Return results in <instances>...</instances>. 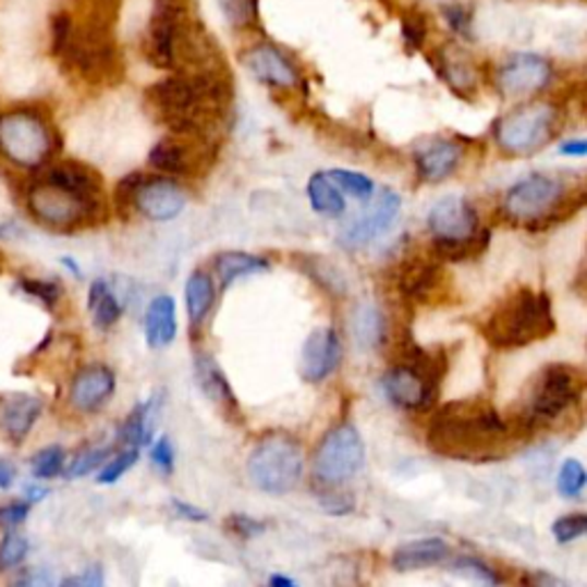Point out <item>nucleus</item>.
<instances>
[{"label":"nucleus","mask_w":587,"mask_h":587,"mask_svg":"<svg viewBox=\"0 0 587 587\" xmlns=\"http://www.w3.org/2000/svg\"><path fill=\"white\" fill-rule=\"evenodd\" d=\"M427 441L437 454L456 462L496 460L510 443V427L485 400L450 402L431 418Z\"/></svg>","instance_id":"f257e3e1"},{"label":"nucleus","mask_w":587,"mask_h":587,"mask_svg":"<svg viewBox=\"0 0 587 587\" xmlns=\"http://www.w3.org/2000/svg\"><path fill=\"white\" fill-rule=\"evenodd\" d=\"M553 333L555 315L551 296L526 285L510 292L482 323L485 340L500 352L524 350Z\"/></svg>","instance_id":"f03ea898"},{"label":"nucleus","mask_w":587,"mask_h":587,"mask_svg":"<svg viewBox=\"0 0 587 587\" xmlns=\"http://www.w3.org/2000/svg\"><path fill=\"white\" fill-rule=\"evenodd\" d=\"M427 230L433 250L445 262H468L487 250L489 232H482L480 216L464 195H445L427 213Z\"/></svg>","instance_id":"7ed1b4c3"},{"label":"nucleus","mask_w":587,"mask_h":587,"mask_svg":"<svg viewBox=\"0 0 587 587\" xmlns=\"http://www.w3.org/2000/svg\"><path fill=\"white\" fill-rule=\"evenodd\" d=\"M583 395V377L574 365L549 363L530 379L518 416L528 427H547L572 411Z\"/></svg>","instance_id":"20e7f679"},{"label":"nucleus","mask_w":587,"mask_h":587,"mask_svg":"<svg viewBox=\"0 0 587 587\" xmlns=\"http://www.w3.org/2000/svg\"><path fill=\"white\" fill-rule=\"evenodd\" d=\"M560 126V111L549 101H524L500 115L493 126V143L500 155L512 159L533 157L547 147Z\"/></svg>","instance_id":"39448f33"},{"label":"nucleus","mask_w":587,"mask_h":587,"mask_svg":"<svg viewBox=\"0 0 587 587\" xmlns=\"http://www.w3.org/2000/svg\"><path fill=\"white\" fill-rule=\"evenodd\" d=\"M58 134L35 108H14L0 115V157L21 170H45L53 163Z\"/></svg>","instance_id":"423d86ee"},{"label":"nucleus","mask_w":587,"mask_h":587,"mask_svg":"<svg viewBox=\"0 0 587 587\" xmlns=\"http://www.w3.org/2000/svg\"><path fill=\"white\" fill-rule=\"evenodd\" d=\"M24 203L30 219L51 232H76L93 228L103 219L106 203H95L83 195L56 186L47 180L35 178L26 193Z\"/></svg>","instance_id":"0eeeda50"},{"label":"nucleus","mask_w":587,"mask_h":587,"mask_svg":"<svg viewBox=\"0 0 587 587\" xmlns=\"http://www.w3.org/2000/svg\"><path fill=\"white\" fill-rule=\"evenodd\" d=\"M567 188L551 175H533L518 180L503 198V213L516 225L528 230H551V225L570 219L567 211Z\"/></svg>","instance_id":"6e6552de"},{"label":"nucleus","mask_w":587,"mask_h":587,"mask_svg":"<svg viewBox=\"0 0 587 587\" xmlns=\"http://www.w3.org/2000/svg\"><path fill=\"white\" fill-rule=\"evenodd\" d=\"M250 482L269 496L292 493L306 470V452L290 433H267L253 452L246 464Z\"/></svg>","instance_id":"1a4fd4ad"},{"label":"nucleus","mask_w":587,"mask_h":587,"mask_svg":"<svg viewBox=\"0 0 587 587\" xmlns=\"http://www.w3.org/2000/svg\"><path fill=\"white\" fill-rule=\"evenodd\" d=\"M439 383L441 363L427 352H418L416 358L388 367L381 377L383 398L402 411H427L437 402Z\"/></svg>","instance_id":"9d476101"},{"label":"nucleus","mask_w":587,"mask_h":587,"mask_svg":"<svg viewBox=\"0 0 587 587\" xmlns=\"http://www.w3.org/2000/svg\"><path fill=\"white\" fill-rule=\"evenodd\" d=\"M365 441L352 423H340L323 433L313 454V475L323 489H338L363 470Z\"/></svg>","instance_id":"9b49d317"},{"label":"nucleus","mask_w":587,"mask_h":587,"mask_svg":"<svg viewBox=\"0 0 587 587\" xmlns=\"http://www.w3.org/2000/svg\"><path fill=\"white\" fill-rule=\"evenodd\" d=\"M186 26L188 19L182 5H178L175 0H157L143 41V53L151 68L168 72L180 70V51Z\"/></svg>","instance_id":"f8f14e48"},{"label":"nucleus","mask_w":587,"mask_h":587,"mask_svg":"<svg viewBox=\"0 0 587 587\" xmlns=\"http://www.w3.org/2000/svg\"><path fill=\"white\" fill-rule=\"evenodd\" d=\"M553 68L547 58L537 53H512L498 64L493 83L503 99L528 101L549 88Z\"/></svg>","instance_id":"ddd939ff"},{"label":"nucleus","mask_w":587,"mask_h":587,"mask_svg":"<svg viewBox=\"0 0 587 587\" xmlns=\"http://www.w3.org/2000/svg\"><path fill=\"white\" fill-rule=\"evenodd\" d=\"M188 205V193L180 180L147 175L138 186L134 211L151 223L175 221Z\"/></svg>","instance_id":"4468645a"},{"label":"nucleus","mask_w":587,"mask_h":587,"mask_svg":"<svg viewBox=\"0 0 587 587\" xmlns=\"http://www.w3.org/2000/svg\"><path fill=\"white\" fill-rule=\"evenodd\" d=\"M244 68L248 74L262 85L278 90H296L303 83V74L298 64L271 41H262L242 53Z\"/></svg>","instance_id":"2eb2a0df"},{"label":"nucleus","mask_w":587,"mask_h":587,"mask_svg":"<svg viewBox=\"0 0 587 587\" xmlns=\"http://www.w3.org/2000/svg\"><path fill=\"white\" fill-rule=\"evenodd\" d=\"M400 211H402V195L393 188L381 191L360 219L344 228V232L340 234V244L352 250H358L367 244L377 242L381 234H386L395 225Z\"/></svg>","instance_id":"dca6fc26"},{"label":"nucleus","mask_w":587,"mask_h":587,"mask_svg":"<svg viewBox=\"0 0 587 587\" xmlns=\"http://www.w3.org/2000/svg\"><path fill=\"white\" fill-rule=\"evenodd\" d=\"M207 145L205 140L188 138V136H178V134H166L151 145L147 163L149 168L161 178H193V172L198 170L200 163V147Z\"/></svg>","instance_id":"f3484780"},{"label":"nucleus","mask_w":587,"mask_h":587,"mask_svg":"<svg viewBox=\"0 0 587 587\" xmlns=\"http://www.w3.org/2000/svg\"><path fill=\"white\" fill-rule=\"evenodd\" d=\"M342 365V340L333 326H319L301 346V377L306 383H323Z\"/></svg>","instance_id":"a211bd4d"},{"label":"nucleus","mask_w":587,"mask_h":587,"mask_svg":"<svg viewBox=\"0 0 587 587\" xmlns=\"http://www.w3.org/2000/svg\"><path fill=\"white\" fill-rule=\"evenodd\" d=\"M118 377L108 365L90 363L83 365L72 377L68 402L78 413H97L113 400Z\"/></svg>","instance_id":"6ab92c4d"},{"label":"nucleus","mask_w":587,"mask_h":587,"mask_svg":"<svg viewBox=\"0 0 587 587\" xmlns=\"http://www.w3.org/2000/svg\"><path fill=\"white\" fill-rule=\"evenodd\" d=\"M464 161V147L450 138H431L425 140L413 151V163H416L418 178L427 184H439L452 178Z\"/></svg>","instance_id":"aec40b11"},{"label":"nucleus","mask_w":587,"mask_h":587,"mask_svg":"<svg viewBox=\"0 0 587 587\" xmlns=\"http://www.w3.org/2000/svg\"><path fill=\"white\" fill-rule=\"evenodd\" d=\"M37 178L47 180L56 186L70 188L88 200L103 203V180L95 168H90L83 161H74V159L53 161L45 170H39Z\"/></svg>","instance_id":"412c9836"},{"label":"nucleus","mask_w":587,"mask_h":587,"mask_svg":"<svg viewBox=\"0 0 587 587\" xmlns=\"http://www.w3.org/2000/svg\"><path fill=\"white\" fill-rule=\"evenodd\" d=\"M452 560V547L441 539V537H420L400 543L390 558L393 570L400 574H411V572H423L429 567H439Z\"/></svg>","instance_id":"4be33fe9"},{"label":"nucleus","mask_w":587,"mask_h":587,"mask_svg":"<svg viewBox=\"0 0 587 587\" xmlns=\"http://www.w3.org/2000/svg\"><path fill=\"white\" fill-rule=\"evenodd\" d=\"M437 70L439 76L445 81L448 88H452L456 95L470 99L477 93L480 85V76H477V62L473 56L460 47L448 45L437 51Z\"/></svg>","instance_id":"5701e85b"},{"label":"nucleus","mask_w":587,"mask_h":587,"mask_svg":"<svg viewBox=\"0 0 587 587\" xmlns=\"http://www.w3.org/2000/svg\"><path fill=\"white\" fill-rule=\"evenodd\" d=\"M41 411H45V402L28 393L10 395L3 404H0V429L12 443H24L28 433L35 429Z\"/></svg>","instance_id":"b1692460"},{"label":"nucleus","mask_w":587,"mask_h":587,"mask_svg":"<svg viewBox=\"0 0 587 587\" xmlns=\"http://www.w3.org/2000/svg\"><path fill=\"white\" fill-rule=\"evenodd\" d=\"M193 372H195V381H198L200 390L211 404L223 408L228 416H232V413L239 411V402L234 398V390L223 372V367L216 363V358L211 354H205V352L195 354Z\"/></svg>","instance_id":"393cba45"},{"label":"nucleus","mask_w":587,"mask_h":587,"mask_svg":"<svg viewBox=\"0 0 587 587\" xmlns=\"http://www.w3.org/2000/svg\"><path fill=\"white\" fill-rule=\"evenodd\" d=\"M145 340L149 350H166L178 338V306L175 298L159 294L149 301L143 317Z\"/></svg>","instance_id":"a878e982"},{"label":"nucleus","mask_w":587,"mask_h":587,"mask_svg":"<svg viewBox=\"0 0 587 587\" xmlns=\"http://www.w3.org/2000/svg\"><path fill=\"white\" fill-rule=\"evenodd\" d=\"M271 269V262L262 255L246 253V250H223L211 259V273L219 282L221 290L232 288L236 280L267 273Z\"/></svg>","instance_id":"bb28decb"},{"label":"nucleus","mask_w":587,"mask_h":587,"mask_svg":"<svg viewBox=\"0 0 587 587\" xmlns=\"http://www.w3.org/2000/svg\"><path fill=\"white\" fill-rule=\"evenodd\" d=\"M219 282H216L213 273L207 269H195L186 278V288H184V301H186V315L191 329L198 331L200 326L209 319L213 306H216V296H219Z\"/></svg>","instance_id":"cd10ccee"},{"label":"nucleus","mask_w":587,"mask_h":587,"mask_svg":"<svg viewBox=\"0 0 587 587\" xmlns=\"http://www.w3.org/2000/svg\"><path fill=\"white\" fill-rule=\"evenodd\" d=\"M88 313L99 331H111L124 315V301L106 278L93 280L88 288Z\"/></svg>","instance_id":"c85d7f7f"},{"label":"nucleus","mask_w":587,"mask_h":587,"mask_svg":"<svg viewBox=\"0 0 587 587\" xmlns=\"http://www.w3.org/2000/svg\"><path fill=\"white\" fill-rule=\"evenodd\" d=\"M157 398L136 404L129 416L122 420L118 429V443L122 448H145L151 437H155V411H157Z\"/></svg>","instance_id":"c756f323"},{"label":"nucleus","mask_w":587,"mask_h":587,"mask_svg":"<svg viewBox=\"0 0 587 587\" xmlns=\"http://www.w3.org/2000/svg\"><path fill=\"white\" fill-rule=\"evenodd\" d=\"M306 195L313 211L323 216V219H342L346 211L344 193L329 178V172H313L306 184Z\"/></svg>","instance_id":"7c9ffc66"},{"label":"nucleus","mask_w":587,"mask_h":587,"mask_svg":"<svg viewBox=\"0 0 587 587\" xmlns=\"http://www.w3.org/2000/svg\"><path fill=\"white\" fill-rule=\"evenodd\" d=\"M352 335L365 352H375L383 346L388 323L381 308L375 306V303H360L352 315Z\"/></svg>","instance_id":"2f4dec72"},{"label":"nucleus","mask_w":587,"mask_h":587,"mask_svg":"<svg viewBox=\"0 0 587 587\" xmlns=\"http://www.w3.org/2000/svg\"><path fill=\"white\" fill-rule=\"evenodd\" d=\"M303 271L308 273L310 280H315V285L321 288L326 294H331L335 298H342L346 294V280L342 271L329 262L323 257H306L303 259Z\"/></svg>","instance_id":"473e14b6"},{"label":"nucleus","mask_w":587,"mask_h":587,"mask_svg":"<svg viewBox=\"0 0 587 587\" xmlns=\"http://www.w3.org/2000/svg\"><path fill=\"white\" fill-rule=\"evenodd\" d=\"M439 282H441V271H439V265H416L413 269H408L404 276H402V282H400V290L404 296L408 298H427L431 296L433 292L439 290Z\"/></svg>","instance_id":"72a5a7b5"},{"label":"nucleus","mask_w":587,"mask_h":587,"mask_svg":"<svg viewBox=\"0 0 587 587\" xmlns=\"http://www.w3.org/2000/svg\"><path fill=\"white\" fill-rule=\"evenodd\" d=\"M452 572L456 576L466 578L468 583H473L475 587H500V574L491 567L489 562H485L482 558H475V555H456L452 560Z\"/></svg>","instance_id":"f704fd0d"},{"label":"nucleus","mask_w":587,"mask_h":587,"mask_svg":"<svg viewBox=\"0 0 587 587\" xmlns=\"http://www.w3.org/2000/svg\"><path fill=\"white\" fill-rule=\"evenodd\" d=\"M329 178L335 182V186L344 195H350V198H354V200L369 203L375 198V182L369 180L365 172L346 170V168H333V170H329Z\"/></svg>","instance_id":"c9c22d12"},{"label":"nucleus","mask_w":587,"mask_h":587,"mask_svg":"<svg viewBox=\"0 0 587 587\" xmlns=\"http://www.w3.org/2000/svg\"><path fill=\"white\" fill-rule=\"evenodd\" d=\"M555 489L562 498H580L583 491L587 489V468L576 460V456H570V460H564L558 477H555Z\"/></svg>","instance_id":"e433bc0d"},{"label":"nucleus","mask_w":587,"mask_h":587,"mask_svg":"<svg viewBox=\"0 0 587 587\" xmlns=\"http://www.w3.org/2000/svg\"><path fill=\"white\" fill-rule=\"evenodd\" d=\"M64 460H68V452H64V448H60V445L41 448L39 452L33 454V460H30L33 477L39 482L56 480V477L62 475V470H64Z\"/></svg>","instance_id":"4c0bfd02"},{"label":"nucleus","mask_w":587,"mask_h":587,"mask_svg":"<svg viewBox=\"0 0 587 587\" xmlns=\"http://www.w3.org/2000/svg\"><path fill=\"white\" fill-rule=\"evenodd\" d=\"M223 19L236 30L250 28L259 19V0H216Z\"/></svg>","instance_id":"58836bf2"},{"label":"nucleus","mask_w":587,"mask_h":587,"mask_svg":"<svg viewBox=\"0 0 587 587\" xmlns=\"http://www.w3.org/2000/svg\"><path fill=\"white\" fill-rule=\"evenodd\" d=\"M115 454V448L113 445H97V448H85L83 452H78L70 468H68V477H72V480H76V477H85L90 475L95 470H101L103 464L111 460V456Z\"/></svg>","instance_id":"ea45409f"},{"label":"nucleus","mask_w":587,"mask_h":587,"mask_svg":"<svg viewBox=\"0 0 587 587\" xmlns=\"http://www.w3.org/2000/svg\"><path fill=\"white\" fill-rule=\"evenodd\" d=\"M28 551H30L28 539L16 530H8L3 539H0V572H12L21 567L28 558Z\"/></svg>","instance_id":"a19ab883"},{"label":"nucleus","mask_w":587,"mask_h":587,"mask_svg":"<svg viewBox=\"0 0 587 587\" xmlns=\"http://www.w3.org/2000/svg\"><path fill=\"white\" fill-rule=\"evenodd\" d=\"M140 460V450L136 448H122L115 450V454L103 464V468L97 475L99 485H115L120 477H124Z\"/></svg>","instance_id":"79ce46f5"},{"label":"nucleus","mask_w":587,"mask_h":587,"mask_svg":"<svg viewBox=\"0 0 587 587\" xmlns=\"http://www.w3.org/2000/svg\"><path fill=\"white\" fill-rule=\"evenodd\" d=\"M19 290L30 298H37L41 306L53 310L62 301V290L56 280H41V278H19Z\"/></svg>","instance_id":"37998d69"},{"label":"nucleus","mask_w":587,"mask_h":587,"mask_svg":"<svg viewBox=\"0 0 587 587\" xmlns=\"http://www.w3.org/2000/svg\"><path fill=\"white\" fill-rule=\"evenodd\" d=\"M49 33H51V53L58 58H64L74 39V16L68 10L53 12Z\"/></svg>","instance_id":"c03bdc74"},{"label":"nucleus","mask_w":587,"mask_h":587,"mask_svg":"<svg viewBox=\"0 0 587 587\" xmlns=\"http://www.w3.org/2000/svg\"><path fill=\"white\" fill-rule=\"evenodd\" d=\"M551 535L558 543H574L587 535V512H570L553 521Z\"/></svg>","instance_id":"a18cd8bd"},{"label":"nucleus","mask_w":587,"mask_h":587,"mask_svg":"<svg viewBox=\"0 0 587 587\" xmlns=\"http://www.w3.org/2000/svg\"><path fill=\"white\" fill-rule=\"evenodd\" d=\"M402 37L406 47L413 51H420L427 41V19L418 12H411L402 19Z\"/></svg>","instance_id":"49530a36"},{"label":"nucleus","mask_w":587,"mask_h":587,"mask_svg":"<svg viewBox=\"0 0 587 587\" xmlns=\"http://www.w3.org/2000/svg\"><path fill=\"white\" fill-rule=\"evenodd\" d=\"M147 175L145 172H129V175H124L118 186H115V205L118 209H134V200H136V193H138V186L143 184Z\"/></svg>","instance_id":"de8ad7c7"},{"label":"nucleus","mask_w":587,"mask_h":587,"mask_svg":"<svg viewBox=\"0 0 587 587\" xmlns=\"http://www.w3.org/2000/svg\"><path fill=\"white\" fill-rule=\"evenodd\" d=\"M149 456H151V464H155L163 475H170L172 470H175V445H172L170 437H166V433L151 443Z\"/></svg>","instance_id":"09e8293b"},{"label":"nucleus","mask_w":587,"mask_h":587,"mask_svg":"<svg viewBox=\"0 0 587 587\" xmlns=\"http://www.w3.org/2000/svg\"><path fill=\"white\" fill-rule=\"evenodd\" d=\"M30 503L28 500H10V503L0 505V528L3 530H14L16 526L24 524L30 514Z\"/></svg>","instance_id":"8fccbe9b"},{"label":"nucleus","mask_w":587,"mask_h":587,"mask_svg":"<svg viewBox=\"0 0 587 587\" xmlns=\"http://www.w3.org/2000/svg\"><path fill=\"white\" fill-rule=\"evenodd\" d=\"M225 526H228L236 537H242V539L259 537V535H262V533L267 530L265 521L253 518V516H248V514H232V516L225 521Z\"/></svg>","instance_id":"3c124183"},{"label":"nucleus","mask_w":587,"mask_h":587,"mask_svg":"<svg viewBox=\"0 0 587 587\" xmlns=\"http://www.w3.org/2000/svg\"><path fill=\"white\" fill-rule=\"evenodd\" d=\"M443 16L448 21V26L460 35V37H470V28H473V12L464 5H448L443 8Z\"/></svg>","instance_id":"603ef678"},{"label":"nucleus","mask_w":587,"mask_h":587,"mask_svg":"<svg viewBox=\"0 0 587 587\" xmlns=\"http://www.w3.org/2000/svg\"><path fill=\"white\" fill-rule=\"evenodd\" d=\"M10 587H58V580H56V574L51 570L33 567V570L21 572L10 583Z\"/></svg>","instance_id":"864d4df0"},{"label":"nucleus","mask_w":587,"mask_h":587,"mask_svg":"<svg viewBox=\"0 0 587 587\" xmlns=\"http://www.w3.org/2000/svg\"><path fill=\"white\" fill-rule=\"evenodd\" d=\"M170 507H172V512H175L178 518H184V521H188V524H205V521H209V514L203 507L191 505V503H186V500L172 498Z\"/></svg>","instance_id":"5fc2aeb1"},{"label":"nucleus","mask_w":587,"mask_h":587,"mask_svg":"<svg viewBox=\"0 0 587 587\" xmlns=\"http://www.w3.org/2000/svg\"><path fill=\"white\" fill-rule=\"evenodd\" d=\"M74 587H106V576L101 564H90L78 576H74Z\"/></svg>","instance_id":"6e6d98bb"},{"label":"nucleus","mask_w":587,"mask_h":587,"mask_svg":"<svg viewBox=\"0 0 587 587\" xmlns=\"http://www.w3.org/2000/svg\"><path fill=\"white\" fill-rule=\"evenodd\" d=\"M321 505H323V510H326V512H329V514H335V516L346 514V512L352 510V503H350V500H346L342 493H323V498H321Z\"/></svg>","instance_id":"4d7b16f0"},{"label":"nucleus","mask_w":587,"mask_h":587,"mask_svg":"<svg viewBox=\"0 0 587 587\" xmlns=\"http://www.w3.org/2000/svg\"><path fill=\"white\" fill-rule=\"evenodd\" d=\"M560 155L562 157H572V159H583L587 157V138H572L564 140L560 145Z\"/></svg>","instance_id":"13d9d810"},{"label":"nucleus","mask_w":587,"mask_h":587,"mask_svg":"<svg viewBox=\"0 0 587 587\" xmlns=\"http://www.w3.org/2000/svg\"><path fill=\"white\" fill-rule=\"evenodd\" d=\"M16 466L10 460H0V491H10L16 485Z\"/></svg>","instance_id":"bf43d9fd"},{"label":"nucleus","mask_w":587,"mask_h":587,"mask_svg":"<svg viewBox=\"0 0 587 587\" xmlns=\"http://www.w3.org/2000/svg\"><path fill=\"white\" fill-rule=\"evenodd\" d=\"M533 585H535V587H570L567 583H562L560 578H555V576H551V574H547V572H537V574H533Z\"/></svg>","instance_id":"052dcab7"},{"label":"nucleus","mask_w":587,"mask_h":587,"mask_svg":"<svg viewBox=\"0 0 587 587\" xmlns=\"http://www.w3.org/2000/svg\"><path fill=\"white\" fill-rule=\"evenodd\" d=\"M269 587H298V585L290 576H285V574H273L269 578Z\"/></svg>","instance_id":"680f3d73"},{"label":"nucleus","mask_w":587,"mask_h":587,"mask_svg":"<svg viewBox=\"0 0 587 587\" xmlns=\"http://www.w3.org/2000/svg\"><path fill=\"white\" fill-rule=\"evenodd\" d=\"M45 496H47V489H45V487H28V489H26V500H28L30 505L39 503V500L45 498Z\"/></svg>","instance_id":"e2e57ef3"},{"label":"nucleus","mask_w":587,"mask_h":587,"mask_svg":"<svg viewBox=\"0 0 587 587\" xmlns=\"http://www.w3.org/2000/svg\"><path fill=\"white\" fill-rule=\"evenodd\" d=\"M62 265H68V269L76 276V278H81V271H78V265L74 262V259L72 257H62Z\"/></svg>","instance_id":"0e129e2a"}]
</instances>
